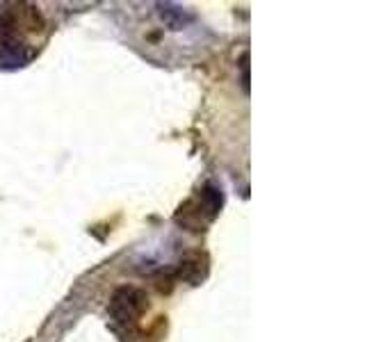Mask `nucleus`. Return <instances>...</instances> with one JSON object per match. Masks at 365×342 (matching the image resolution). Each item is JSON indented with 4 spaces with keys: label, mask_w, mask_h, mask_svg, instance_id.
Here are the masks:
<instances>
[{
    "label": "nucleus",
    "mask_w": 365,
    "mask_h": 342,
    "mask_svg": "<svg viewBox=\"0 0 365 342\" xmlns=\"http://www.w3.org/2000/svg\"><path fill=\"white\" fill-rule=\"evenodd\" d=\"M146 301L148 296L137 290V288H119L112 296V304H110V311L114 315L119 324L123 326H133L140 322L142 313L146 311Z\"/></svg>",
    "instance_id": "obj_1"
}]
</instances>
